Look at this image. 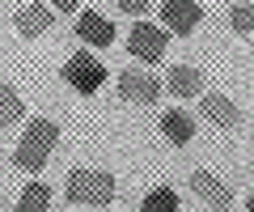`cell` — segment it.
Listing matches in <instances>:
<instances>
[{"label":"cell","mask_w":254,"mask_h":212,"mask_svg":"<svg viewBox=\"0 0 254 212\" xmlns=\"http://www.w3.org/2000/svg\"><path fill=\"white\" fill-rule=\"evenodd\" d=\"M55 140H60V128H55L51 119H30L21 144L13 148V166L26 170V174H38V170L47 166V157H51Z\"/></svg>","instance_id":"1"},{"label":"cell","mask_w":254,"mask_h":212,"mask_svg":"<svg viewBox=\"0 0 254 212\" xmlns=\"http://www.w3.org/2000/svg\"><path fill=\"white\" fill-rule=\"evenodd\" d=\"M115 178L106 174V170H72L68 174V183H64V195L72 204H85V208H102V204L115 200Z\"/></svg>","instance_id":"2"},{"label":"cell","mask_w":254,"mask_h":212,"mask_svg":"<svg viewBox=\"0 0 254 212\" xmlns=\"http://www.w3.org/2000/svg\"><path fill=\"white\" fill-rule=\"evenodd\" d=\"M119 98L131 102V106H153L157 98H161V81L148 72H140V68H123L119 72Z\"/></svg>","instance_id":"3"},{"label":"cell","mask_w":254,"mask_h":212,"mask_svg":"<svg viewBox=\"0 0 254 212\" xmlns=\"http://www.w3.org/2000/svg\"><path fill=\"white\" fill-rule=\"evenodd\" d=\"M127 51L144 64H157L165 56V30L161 26H148V21H136L131 34H127Z\"/></svg>","instance_id":"4"},{"label":"cell","mask_w":254,"mask_h":212,"mask_svg":"<svg viewBox=\"0 0 254 212\" xmlns=\"http://www.w3.org/2000/svg\"><path fill=\"white\" fill-rule=\"evenodd\" d=\"M64 81L72 85V89H81V93H93L102 81H106V68H102L89 51H76V56L64 64Z\"/></svg>","instance_id":"5"},{"label":"cell","mask_w":254,"mask_h":212,"mask_svg":"<svg viewBox=\"0 0 254 212\" xmlns=\"http://www.w3.org/2000/svg\"><path fill=\"white\" fill-rule=\"evenodd\" d=\"M199 111H203V119L208 123H216V128H225V132H233V128H242V111L233 106V98H225V93H199Z\"/></svg>","instance_id":"6"},{"label":"cell","mask_w":254,"mask_h":212,"mask_svg":"<svg viewBox=\"0 0 254 212\" xmlns=\"http://www.w3.org/2000/svg\"><path fill=\"white\" fill-rule=\"evenodd\" d=\"M161 21H165V30H174V34H190V30L203 21V9L195 4V0H165L161 4Z\"/></svg>","instance_id":"7"},{"label":"cell","mask_w":254,"mask_h":212,"mask_svg":"<svg viewBox=\"0 0 254 212\" xmlns=\"http://www.w3.org/2000/svg\"><path fill=\"white\" fill-rule=\"evenodd\" d=\"M190 191L199 195L203 204H212L216 212H225L229 204H233V191H229V187L220 183V178L212 174V170H195V174H190Z\"/></svg>","instance_id":"8"},{"label":"cell","mask_w":254,"mask_h":212,"mask_svg":"<svg viewBox=\"0 0 254 212\" xmlns=\"http://www.w3.org/2000/svg\"><path fill=\"white\" fill-rule=\"evenodd\" d=\"M76 34H81V43H89V47H110L115 43V21L102 17V13H93V9H85L81 17H76Z\"/></svg>","instance_id":"9"},{"label":"cell","mask_w":254,"mask_h":212,"mask_svg":"<svg viewBox=\"0 0 254 212\" xmlns=\"http://www.w3.org/2000/svg\"><path fill=\"white\" fill-rule=\"evenodd\" d=\"M13 26H17V34H21V38H38V34H47V30L55 26V9H43V4H26V9H17Z\"/></svg>","instance_id":"10"},{"label":"cell","mask_w":254,"mask_h":212,"mask_svg":"<svg viewBox=\"0 0 254 212\" xmlns=\"http://www.w3.org/2000/svg\"><path fill=\"white\" fill-rule=\"evenodd\" d=\"M165 89H170L174 98H199V93H203V76H199V68H190V64L170 68V76H165Z\"/></svg>","instance_id":"11"},{"label":"cell","mask_w":254,"mask_h":212,"mask_svg":"<svg viewBox=\"0 0 254 212\" xmlns=\"http://www.w3.org/2000/svg\"><path fill=\"white\" fill-rule=\"evenodd\" d=\"M161 136L170 140V144H190V136H195V123H190V115H182V111H165V115H161Z\"/></svg>","instance_id":"12"},{"label":"cell","mask_w":254,"mask_h":212,"mask_svg":"<svg viewBox=\"0 0 254 212\" xmlns=\"http://www.w3.org/2000/svg\"><path fill=\"white\" fill-rule=\"evenodd\" d=\"M51 208V187L47 183H30L17 200V212H47Z\"/></svg>","instance_id":"13"},{"label":"cell","mask_w":254,"mask_h":212,"mask_svg":"<svg viewBox=\"0 0 254 212\" xmlns=\"http://www.w3.org/2000/svg\"><path fill=\"white\" fill-rule=\"evenodd\" d=\"M21 115H26V106H21V93L9 89V85H0V128H13Z\"/></svg>","instance_id":"14"},{"label":"cell","mask_w":254,"mask_h":212,"mask_svg":"<svg viewBox=\"0 0 254 212\" xmlns=\"http://www.w3.org/2000/svg\"><path fill=\"white\" fill-rule=\"evenodd\" d=\"M140 212H178V191L174 187H157V191L144 195Z\"/></svg>","instance_id":"15"},{"label":"cell","mask_w":254,"mask_h":212,"mask_svg":"<svg viewBox=\"0 0 254 212\" xmlns=\"http://www.w3.org/2000/svg\"><path fill=\"white\" fill-rule=\"evenodd\" d=\"M229 26H233L237 34H254V0H242V4L229 9Z\"/></svg>","instance_id":"16"},{"label":"cell","mask_w":254,"mask_h":212,"mask_svg":"<svg viewBox=\"0 0 254 212\" xmlns=\"http://www.w3.org/2000/svg\"><path fill=\"white\" fill-rule=\"evenodd\" d=\"M119 9H123L127 17H140V13L148 9V0H119Z\"/></svg>","instance_id":"17"},{"label":"cell","mask_w":254,"mask_h":212,"mask_svg":"<svg viewBox=\"0 0 254 212\" xmlns=\"http://www.w3.org/2000/svg\"><path fill=\"white\" fill-rule=\"evenodd\" d=\"M51 9H60V13H76V9H81V0H51Z\"/></svg>","instance_id":"18"},{"label":"cell","mask_w":254,"mask_h":212,"mask_svg":"<svg viewBox=\"0 0 254 212\" xmlns=\"http://www.w3.org/2000/svg\"><path fill=\"white\" fill-rule=\"evenodd\" d=\"M250 212H254V191H250Z\"/></svg>","instance_id":"19"}]
</instances>
